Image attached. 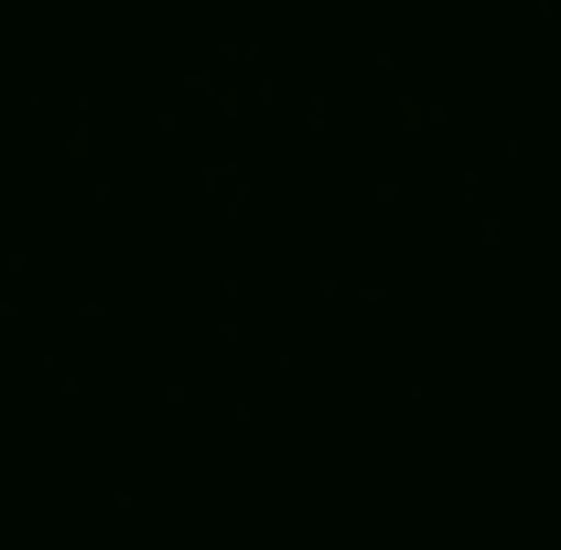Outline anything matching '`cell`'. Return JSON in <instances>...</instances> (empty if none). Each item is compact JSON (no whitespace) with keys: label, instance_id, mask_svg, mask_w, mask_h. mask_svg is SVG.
Returning a JSON list of instances; mask_svg holds the SVG:
<instances>
[]
</instances>
